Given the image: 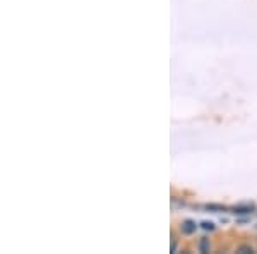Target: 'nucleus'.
Returning <instances> with one entry per match:
<instances>
[{
    "instance_id": "nucleus-1",
    "label": "nucleus",
    "mask_w": 257,
    "mask_h": 254,
    "mask_svg": "<svg viewBox=\"0 0 257 254\" xmlns=\"http://www.w3.org/2000/svg\"><path fill=\"white\" fill-rule=\"evenodd\" d=\"M182 232H184V234H194V232H196V223L190 222V220H185V222L182 223Z\"/></svg>"
},
{
    "instance_id": "nucleus-5",
    "label": "nucleus",
    "mask_w": 257,
    "mask_h": 254,
    "mask_svg": "<svg viewBox=\"0 0 257 254\" xmlns=\"http://www.w3.org/2000/svg\"><path fill=\"white\" fill-rule=\"evenodd\" d=\"M202 228H204V230H213L214 225L211 222H202Z\"/></svg>"
},
{
    "instance_id": "nucleus-4",
    "label": "nucleus",
    "mask_w": 257,
    "mask_h": 254,
    "mask_svg": "<svg viewBox=\"0 0 257 254\" xmlns=\"http://www.w3.org/2000/svg\"><path fill=\"white\" fill-rule=\"evenodd\" d=\"M238 252H242V254H248V252H254V251H252L250 245H240V247H238Z\"/></svg>"
},
{
    "instance_id": "nucleus-3",
    "label": "nucleus",
    "mask_w": 257,
    "mask_h": 254,
    "mask_svg": "<svg viewBox=\"0 0 257 254\" xmlns=\"http://www.w3.org/2000/svg\"><path fill=\"white\" fill-rule=\"evenodd\" d=\"M201 252H209V242H208V239H202L201 240Z\"/></svg>"
},
{
    "instance_id": "nucleus-2",
    "label": "nucleus",
    "mask_w": 257,
    "mask_h": 254,
    "mask_svg": "<svg viewBox=\"0 0 257 254\" xmlns=\"http://www.w3.org/2000/svg\"><path fill=\"white\" fill-rule=\"evenodd\" d=\"M252 205H247V206H237L235 208V213H247V211H250L252 210Z\"/></svg>"
}]
</instances>
